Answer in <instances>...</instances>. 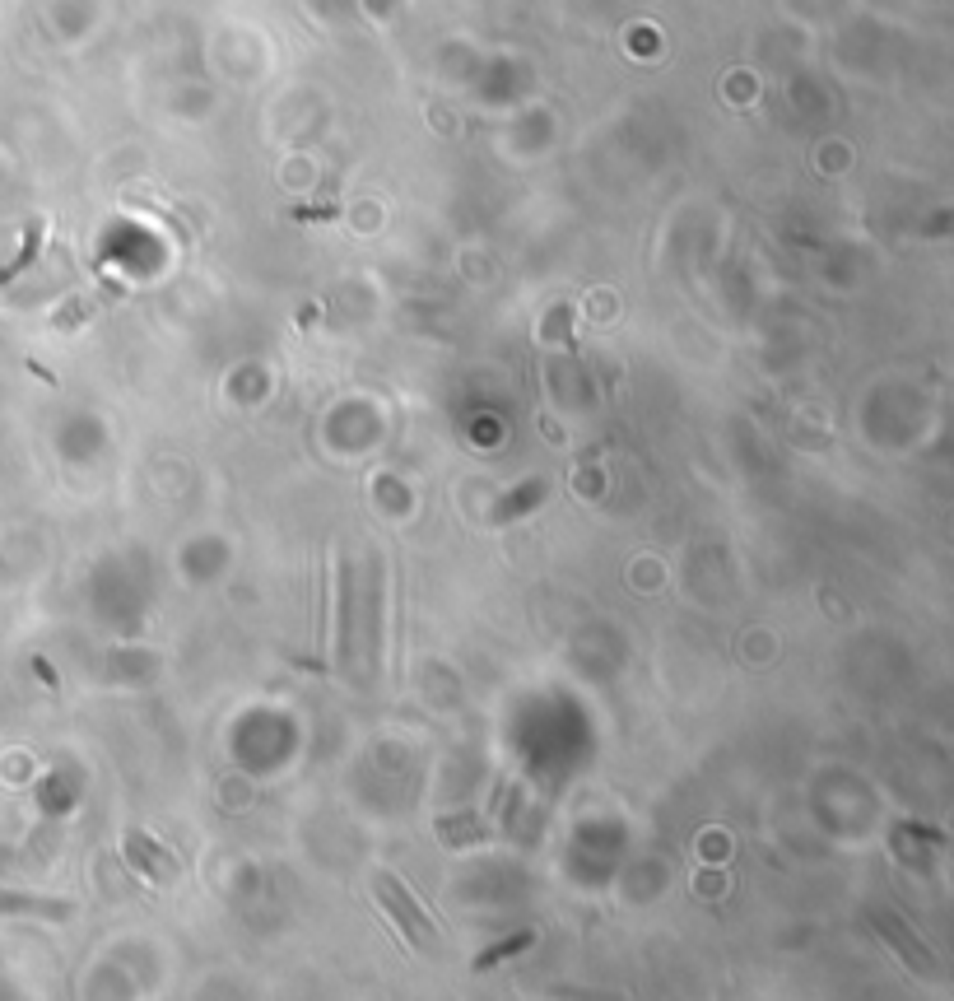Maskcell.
Instances as JSON below:
<instances>
[{
    "label": "cell",
    "mask_w": 954,
    "mask_h": 1001,
    "mask_svg": "<svg viewBox=\"0 0 954 1001\" xmlns=\"http://www.w3.org/2000/svg\"><path fill=\"white\" fill-rule=\"evenodd\" d=\"M373 890H377V904L387 908L391 918L401 922V932L410 936V946H419V950H433L438 946V927H433L424 913H419V904L405 894V885L396 876H377L373 880Z\"/></svg>",
    "instance_id": "obj_1"
},
{
    "label": "cell",
    "mask_w": 954,
    "mask_h": 1001,
    "mask_svg": "<svg viewBox=\"0 0 954 1001\" xmlns=\"http://www.w3.org/2000/svg\"><path fill=\"white\" fill-rule=\"evenodd\" d=\"M871 922H875V932L885 936L889 946L903 955V964H908V969H917L922 978H941V964H936V955H931V950L922 946V941H917V936L908 932L903 922H894V913H875Z\"/></svg>",
    "instance_id": "obj_2"
},
{
    "label": "cell",
    "mask_w": 954,
    "mask_h": 1001,
    "mask_svg": "<svg viewBox=\"0 0 954 1001\" xmlns=\"http://www.w3.org/2000/svg\"><path fill=\"white\" fill-rule=\"evenodd\" d=\"M126 857H131V866H140V871H145L154 885H173V880L182 876L177 857L163 853V848L149 839L145 829H131V834H126Z\"/></svg>",
    "instance_id": "obj_3"
},
{
    "label": "cell",
    "mask_w": 954,
    "mask_h": 1001,
    "mask_svg": "<svg viewBox=\"0 0 954 1001\" xmlns=\"http://www.w3.org/2000/svg\"><path fill=\"white\" fill-rule=\"evenodd\" d=\"M531 941H536V936H531V932H517V936H512V941H503V946L484 950L480 960H475V969H494L498 960H508V955H517V950H526V946H531Z\"/></svg>",
    "instance_id": "obj_4"
},
{
    "label": "cell",
    "mask_w": 954,
    "mask_h": 1001,
    "mask_svg": "<svg viewBox=\"0 0 954 1001\" xmlns=\"http://www.w3.org/2000/svg\"><path fill=\"white\" fill-rule=\"evenodd\" d=\"M540 494H545V485H526V489H522V494H517V499H512V503H508V517L526 513V503H531V499H540Z\"/></svg>",
    "instance_id": "obj_5"
}]
</instances>
